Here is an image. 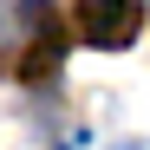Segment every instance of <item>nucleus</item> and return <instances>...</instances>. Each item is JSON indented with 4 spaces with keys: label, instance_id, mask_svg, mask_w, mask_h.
Wrapping results in <instances>:
<instances>
[{
    "label": "nucleus",
    "instance_id": "f03ea898",
    "mask_svg": "<svg viewBox=\"0 0 150 150\" xmlns=\"http://www.w3.org/2000/svg\"><path fill=\"white\" fill-rule=\"evenodd\" d=\"M79 39L85 46H105V52H117V46H131L137 26H144V13H137V0H79Z\"/></svg>",
    "mask_w": 150,
    "mask_h": 150
},
{
    "label": "nucleus",
    "instance_id": "7ed1b4c3",
    "mask_svg": "<svg viewBox=\"0 0 150 150\" xmlns=\"http://www.w3.org/2000/svg\"><path fill=\"white\" fill-rule=\"evenodd\" d=\"M117 150H144V144H117Z\"/></svg>",
    "mask_w": 150,
    "mask_h": 150
},
{
    "label": "nucleus",
    "instance_id": "f257e3e1",
    "mask_svg": "<svg viewBox=\"0 0 150 150\" xmlns=\"http://www.w3.org/2000/svg\"><path fill=\"white\" fill-rule=\"evenodd\" d=\"M20 26L33 33V46L20 52V79L39 85V79H52V72H59V59H65V33H59V20H52L46 0H26V7H20Z\"/></svg>",
    "mask_w": 150,
    "mask_h": 150
}]
</instances>
